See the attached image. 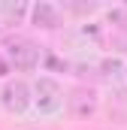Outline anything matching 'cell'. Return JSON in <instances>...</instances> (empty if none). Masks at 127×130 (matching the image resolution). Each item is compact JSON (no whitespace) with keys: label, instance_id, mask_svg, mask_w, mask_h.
<instances>
[{"label":"cell","instance_id":"6","mask_svg":"<svg viewBox=\"0 0 127 130\" xmlns=\"http://www.w3.org/2000/svg\"><path fill=\"white\" fill-rule=\"evenodd\" d=\"M24 15H27V6L24 3H15V6L12 3H3L0 6V24H18Z\"/></svg>","mask_w":127,"mask_h":130},{"label":"cell","instance_id":"7","mask_svg":"<svg viewBox=\"0 0 127 130\" xmlns=\"http://www.w3.org/2000/svg\"><path fill=\"white\" fill-rule=\"evenodd\" d=\"M9 73H12V67H9V61H6V58H3V52H0V79H3V76H9Z\"/></svg>","mask_w":127,"mask_h":130},{"label":"cell","instance_id":"3","mask_svg":"<svg viewBox=\"0 0 127 130\" xmlns=\"http://www.w3.org/2000/svg\"><path fill=\"white\" fill-rule=\"evenodd\" d=\"M0 103H3L6 112H15V115L27 112L30 109V82H24V79L6 82L3 91H0Z\"/></svg>","mask_w":127,"mask_h":130},{"label":"cell","instance_id":"5","mask_svg":"<svg viewBox=\"0 0 127 130\" xmlns=\"http://www.w3.org/2000/svg\"><path fill=\"white\" fill-rule=\"evenodd\" d=\"M27 12H30V18H33L36 27H58V24H61V6H55V3L39 0V3L30 6Z\"/></svg>","mask_w":127,"mask_h":130},{"label":"cell","instance_id":"4","mask_svg":"<svg viewBox=\"0 0 127 130\" xmlns=\"http://www.w3.org/2000/svg\"><path fill=\"white\" fill-rule=\"evenodd\" d=\"M64 106L70 109V115L85 118V115H91L97 109V91L94 88H76V91H70V97H67Z\"/></svg>","mask_w":127,"mask_h":130},{"label":"cell","instance_id":"1","mask_svg":"<svg viewBox=\"0 0 127 130\" xmlns=\"http://www.w3.org/2000/svg\"><path fill=\"white\" fill-rule=\"evenodd\" d=\"M64 103H67V94H64V88H61L58 79L39 76L30 85V106H36L39 115H55V112H61Z\"/></svg>","mask_w":127,"mask_h":130},{"label":"cell","instance_id":"2","mask_svg":"<svg viewBox=\"0 0 127 130\" xmlns=\"http://www.w3.org/2000/svg\"><path fill=\"white\" fill-rule=\"evenodd\" d=\"M3 58L9 61L12 70H21V73H30L42 64V48L27 39V36H12L6 39V48H3Z\"/></svg>","mask_w":127,"mask_h":130}]
</instances>
